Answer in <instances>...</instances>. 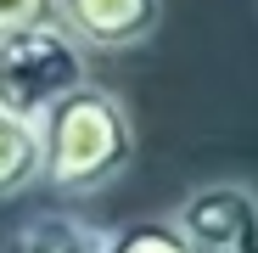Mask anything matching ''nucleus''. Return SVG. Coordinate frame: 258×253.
<instances>
[{
	"mask_svg": "<svg viewBox=\"0 0 258 253\" xmlns=\"http://www.w3.org/2000/svg\"><path fill=\"white\" fill-rule=\"evenodd\" d=\"M168 225L191 253H258V186L241 175H219L191 186Z\"/></svg>",
	"mask_w": 258,
	"mask_h": 253,
	"instance_id": "7ed1b4c3",
	"label": "nucleus"
},
{
	"mask_svg": "<svg viewBox=\"0 0 258 253\" xmlns=\"http://www.w3.org/2000/svg\"><path fill=\"white\" fill-rule=\"evenodd\" d=\"M107 253H191L168 220H129L107 231Z\"/></svg>",
	"mask_w": 258,
	"mask_h": 253,
	"instance_id": "0eeeda50",
	"label": "nucleus"
},
{
	"mask_svg": "<svg viewBox=\"0 0 258 253\" xmlns=\"http://www.w3.org/2000/svg\"><path fill=\"white\" fill-rule=\"evenodd\" d=\"M90 79V51L62 28V23H39L0 34V107L39 124L68 90Z\"/></svg>",
	"mask_w": 258,
	"mask_h": 253,
	"instance_id": "f03ea898",
	"label": "nucleus"
},
{
	"mask_svg": "<svg viewBox=\"0 0 258 253\" xmlns=\"http://www.w3.org/2000/svg\"><path fill=\"white\" fill-rule=\"evenodd\" d=\"M56 23V0H0V34Z\"/></svg>",
	"mask_w": 258,
	"mask_h": 253,
	"instance_id": "6e6552de",
	"label": "nucleus"
},
{
	"mask_svg": "<svg viewBox=\"0 0 258 253\" xmlns=\"http://www.w3.org/2000/svg\"><path fill=\"white\" fill-rule=\"evenodd\" d=\"M135 163V118L107 84L84 79L39 118V186L79 203L112 191Z\"/></svg>",
	"mask_w": 258,
	"mask_h": 253,
	"instance_id": "f257e3e1",
	"label": "nucleus"
},
{
	"mask_svg": "<svg viewBox=\"0 0 258 253\" xmlns=\"http://www.w3.org/2000/svg\"><path fill=\"white\" fill-rule=\"evenodd\" d=\"M39 186V124L0 107V203Z\"/></svg>",
	"mask_w": 258,
	"mask_h": 253,
	"instance_id": "423d86ee",
	"label": "nucleus"
},
{
	"mask_svg": "<svg viewBox=\"0 0 258 253\" xmlns=\"http://www.w3.org/2000/svg\"><path fill=\"white\" fill-rule=\"evenodd\" d=\"M107 231L73 208H39L0 236V253H107Z\"/></svg>",
	"mask_w": 258,
	"mask_h": 253,
	"instance_id": "39448f33",
	"label": "nucleus"
},
{
	"mask_svg": "<svg viewBox=\"0 0 258 253\" xmlns=\"http://www.w3.org/2000/svg\"><path fill=\"white\" fill-rule=\"evenodd\" d=\"M56 23L90 57H118L157 39L163 0H56Z\"/></svg>",
	"mask_w": 258,
	"mask_h": 253,
	"instance_id": "20e7f679",
	"label": "nucleus"
}]
</instances>
